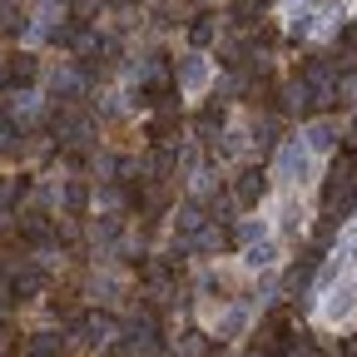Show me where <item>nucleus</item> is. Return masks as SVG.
Returning a JSON list of instances; mask_svg holds the SVG:
<instances>
[{"label": "nucleus", "mask_w": 357, "mask_h": 357, "mask_svg": "<svg viewBox=\"0 0 357 357\" xmlns=\"http://www.w3.org/2000/svg\"><path fill=\"white\" fill-rule=\"evenodd\" d=\"M312 323L323 333H347L357 323V218L337 234L318 288H312Z\"/></svg>", "instance_id": "nucleus-1"}, {"label": "nucleus", "mask_w": 357, "mask_h": 357, "mask_svg": "<svg viewBox=\"0 0 357 357\" xmlns=\"http://www.w3.org/2000/svg\"><path fill=\"white\" fill-rule=\"evenodd\" d=\"M303 144H307L312 154L323 159V154L333 149V124H312V129H303Z\"/></svg>", "instance_id": "nucleus-5"}, {"label": "nucleus", "mask_w": 357, "mask_h": 357, "mask_svg": "<svg viewBox=\"0 0 357 357\" xmlns=\"http://www.w3.org/2000/svg\"><path fill=\"white\" fill-rule=\"evenodd\" d=\"M312 178H318V154L303 139H288L273 159V194H312Z\"/></svg>", "instance_id": "nucleus-3"}, {"label": "nucleus", "mask_w": 357, "mask_h": 357, "mask_svg": "<svg viewBox=\"0 0 357 357\" xmlns=\"http://www.w3.org/2000/svg\"><path fill=\"white\" fill-rule=\"evenodd\" d=\"M178 84H184V100H199L204 89L213 84V60L189 55V60H184V70H178Z\"/></svg>", "instance_id": "nucleus-4"}, {"label": "nucleus", "mask_w": 357, "mask_h": 357, "mask_svg": "<svg viewBox=\"0 0 357 357\" xmlns=\"http://www.w3.org/2000/svg\"><path fill=\"white\" fill-rule=\"evenodd\" d=\"M352 10H357V0H278L283 25H288L293 35H307V40L333 35Z\"/></svg>", "instance_id": "nucleus-2"}]
</instances>
